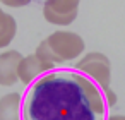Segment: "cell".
I'll use <instances>...</instances> for the list:
<instances>
[{
    "label": "cell",
    "instance_id": "52a82bcc",
    "mask_svg": "<svg viewBox=\"0 0 125 120\" xmlns=\"http://www.w3.org/2000/svg\"><path fill=\"white\" fill-rule=\"evenodd\" d=\"M22 94L9 93L0 98V120H21Z\"/></svg>",
    "mask_w": 125,
    "mask_h": 120
},
{
    "label": "cell",
    "instance_id": "5b68a950",
    "mask_svg": "<svg viewBox=\"0 0 125 120\" xmlns=\"http://www.w3.org/2000/svg\"><path fill=\"white\" fill-rule=\"evenodd\" d=\"M57 65L52 64V62H45L41 60L40 57H36L34 53L33 55H28V57H22L19 65H17V77L21 82H24L26 86L31 84L34 79H38L41 74L55 69Z\"/></svg>",
    "mask_w": 125,
    "mask_h": 120
},
{
    "label": "cell",
    "instance_id": "6da1fadb",
    "mask_svg": "<svg viewBox=\"0 0 125 120\" xmlns=\"http://www.w3.org/2000/svg\"><path fill=\"white\" fill-rule=\"evenodd\" d=\"M104 91L77 69H52L28 84L21 120H106Z\"/></svg>",
    "mask_w": 125,
    "mask_h": 120
},
{
    "label": "cell",
    "instance_id": "ba28073f",
    "mask_svg": "<svg viewBox=\"0 0 125 120\" xmlns=\"http://www.w3.org/2000/svg\"><path fill=\"white\" fill-rule=\"evenodd\" d=\"M17 34V22L16 19L4 12V9L0 7V48H5L12 43V40Z\"/></svg>",
    "mask_w": 125,
    "mask_h": 120
},
{
    "label": "cell",
    "instance_id": "277c9868",
    "mask_svg": "<svg viewBox=\"0 0 125 120\" xmlns=\"http://www.w3.org/2000/svg\"><path fill=\"white\" fill-rule=\"evenodd\" d=\"M81 0H46L43 7V17L55 26H69L77 19Z\"/></svg>",
    "mask_w": 125,
    "mask_h": 120
},
{
    "label": "cell",
    "instance_id": "9c48e42d",
    "mask_svg": "<svg viewBox=\"0 0 125 120\" xmlns=\"http://www.w3.org/2000/svg\"><path fill=\"white\" fill-rule=\"evenodd\" d=\"M34 55H36V57H40V58H41V60H45V62H52V64H55V65L58 67L57 58H55V55L52 53V50L48 48V45H46V41H45V40L38 45V48H36Z\"/></svg>",
    "mask_w": 125,
    "mask_h": 120
},
{
    "label": "cell",
    "instance_id": "30bf717a",
    "mask_svg": "<svg viewBox=\"0 0 125 120\" xmlns=\"http://www.w3.org/2000/svg\"><path fill=\"white\" fill-rule=\"evenodd\" d=\"M0 2H2V5L17 9V7H26V5H29L31 0H0Z\"/></svg>",
    "mask_w": 125,
    "mask_h": 120
},
{
    "label": "cell",
    "instance_id": "3957f363",
    "mask_svg": "<svg viewBox=\"0 0 125 120\" xmlns=\"http://www.w3.org/2000/svg\"><path fill=\"white\" fill-rule=\"evenodd\" d=\"M75 69L86 74L91 81H94L103 91L111 84V62L101 52H89L86 53L75 65Z\"/></svg>",
    "mask_w": 125,
    "mask_h": 120
},
{
    "label": "cell",
    "instance_id": "8fae6325",
    "mask_svg": "<svg viewBox=\"0 0 125 120\" xmlns=\"http://www.w3.org/2000/svg\"><path fill=\"white\" fill-rule=\"evenodd\" d=\"M104 99H106V103H108V106H113V105H116V94L108 87V89H104Z\"/></svg>",
    "mask_w": 125,
    "mask_h": 120
},
{
    "label": "cell",
    "instance_id": "8992f818",
    "mask_svg": "<svg viewBox=\"0 0 125 120\" xmlns=\"http://www.w3.org/2000/svg\"><path fill=\"white\" fill-rule=\"evenodd\" d=\"M21 58H22V55L17 50H5L0 53V86L10 87L19 81L17 65H19Z\"/></svg>",
    "mask_w": 125,
    "mask_h": 120
},
{
    "label": "cell",
    "instance_id": "7c38bea8",
    "mask_svg": "<svg viewBox=\"0 0 125 120\" xmlns=\"http://www.w3.org/2000/svg\"><path fill=\"white\" fill-rule=\"evenodd\" d=\"M106 120H125V115H108Z\"/></svg>",
    "mask_w": 125,
    "mask_h": 120
},
{
    "label": "cell",
    "instance_id": "7a4b0ae2",
    "mask_svg": "<svg viewBox=\"0 0 125 120\" xmlns=\"http://www.w3.org/2000/svg\"><path fill=\"white\" fill-rule=\"evenodd\" d=\"M45 41L52 50V53L55 55L58 65L79 58L86 50L82 36L72 31H55L48 38H45Z\"/></svg>",
    "mask_w": 125,
    "mask_h": 120
}]
</instances>
